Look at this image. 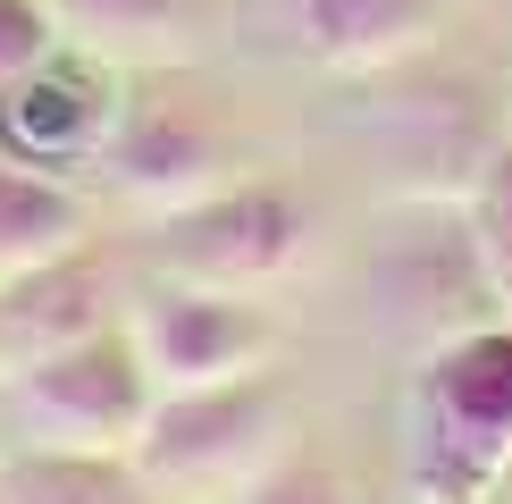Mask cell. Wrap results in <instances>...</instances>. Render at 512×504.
Masks as SVG:
<instances>
[{
    "label": "cell",
    "instance_id": "cell-1",
    "mask_svg": "<svg viewBox=\"0 0 512 504\" xmlns=\"http://www.w3.org/2000/svg\"><path fill=\"white\" fill-rule=\"evenodd\" d=\"M512 471V320L454 328L412 378V496L487 504Z\"/></svg>",
    "mask_w": 512,
    "mask_h": 504
},
{
    "label": "cell",
    "instance_id": "cell-2",
    "mask_svg": "<svg viewBox=\"0 0 512 504\" xmlns=\"http://www.w3.org/2000/svg\"><path fill=\"white\" fill-rule=\"evenodd\" d=\"M277 454H294V387L277 378L269 362L244 370V378H219V387H177L160 395L152 420L135 429V479L152 496H194V504H219L252 488Z\"/></svg>",
    "mask_w": 512,
    "mask_h": 504
},
{
    "label": "cell",
    "instance_id": "cell-3",
    "mask_svg": "<svg viewBox=\"0 0 512 504\" xmlns=\"http://www.w3.org/2000/svg\"><path fill=\"white\" fill-rule=\"evenodd\" d=\"M160 387L143 370L135 328H101L76 336L59 353H34V362L0 370V412H9L17 446H76V454H126L135 429L152 420Z\"/></svg>",
    "mask_w": 512,
    "mask_h": 504
},
{
    "label": "cell",
    "instance_id": "cell-4",
    "mask_svg": "<svg viewBox=\"0 0 512 504\" xmlns=\"http://www.w3.org/2000/svg\"><path fill=\"white\" fill-rule=\"evenodd\" d=\"M319 210L294 177H244L219 185V194L168 210L152 219V236H143V269H152L160 286H227V294H252L269 286L277 269L303 261Z\"/></svg>",
    "mask_w": 512,
    "mask_h": 504
},
{
    "label": "cell",
    "instance_id": "cell-5",
    "mask_svg": "<svg viewBox=\"0 0 512 504\" xmlns=\"http://www.w3.org/2000/svg\"><path fill=\"white\" fill-rule=\"evenodd\" d=\"M101 177H110L135 210L168 219V210L236 185L244 160H236L227 118L210 110L202 93H185V84H126L118 126H110V143H101Z\"/></svg>",
    "mask_w": 512,
    "mask_h": 504
},
{
    "label": "cell",
    "instance_id": "cell-6",
    "mask_svg": "<svg viewBox=\"0 0 512 504\" xmlns=\"http://www.w3.org/2000/svg\"><path fill=\"white\" fill-rule=\"evenodd\" d=\"M126 76L118 59L59 42L34 76H17L0 93V160L34 168V177H68V168H101V143L118 126Z\"/></svg>",
    "mask_w": 512,
    "mask_h": 504
},
{
    "label": "cell",
    "instance_id": "cell-7",
    "mask_svg": "<svg viewBox=\"0 0 512 504\" xmlns=\"http://www.w3.org/2000/svg\"><path fill=\"white\" fill-rule=\"evenodd\" d=\"M126 328H135L143 370H152L160 395L244 378L277 345V320L252 294H227V286H143L135 311H126Z\"/></svg>",
    "mask_w": 512,
    "mask_h": 504
},
{
    "label": "cell",
    "instance_id": "cell-8",
    "mask_svg": "<svg viewBox=\"0 0 512 504\" xmlns=\"http://www.w3.org/2000/svg\"><path fill=\"white\" fill-rule=\"evenodd\" d=\"M118 320H126V261L84 236L76 252L26 269V278H0V370L59 353L76 336H101Z\"/></svg>",
    "mask_w": 512,
    "mask_h": 504
},
{
    "label": "cell",
    "instance_id": "cell-9",
    "mask_svg": "<svg viewBox=\"0 0 512 504\" xmlns=\"http://www.w3.org/2000/svg\"><path fill=\"white\" fill-rule=\"evenodd\" d=\"M445 0H277V34L294 59L328 76H378L403 68L437 34Z\"/></svg>",
    "mask_w": 512,
    "mask_h": 504
},
{
    "label": "cell",
    "instance_id": "cell-10",
    "mask_svg": "<svg viewBox=\"0 0 512 504\" xmlns=\"http://www.w3.org/2000/svg\"><path fill=\"white\" fill-rule=\"evenodd\" d=\"M51 17H59V34L84 42V51H101V59H177V51H194L202 26L219 17V0H51Z\"/></svg>",
    "mask_w": 512,
    "mask_h": 504
},
{
    "label": "cell",
    "instance_id": "cell-11",
    "mask_svg": "<svg viewBox=\"0 0 512 504\" xmlns=\"http://www.w3.org/2000/svg\"><path fill=\"white\" fill-rule=\"evenodd\" d=\"M93 236V210L68 177H34V168L0 160V278H26V269L59 261Z\"/></svg>",
    "mask_w": 512,
    "mask_h": 504
},
{
    "label": "cell",
    "instance_id": "cell-12",
    "mask_svg": "<svg viewBox=\"0 0 512 504\" xmlns=\"http://www.w3.org/2000/svg\"><path fill=\"white\" fill-rule=\"evenodd\" d=\"M0 504H152L126 454L76 446H9L0 454Z\"/></svg>",
    "mask_w": 512,
    "mask_h": 504
},
{
    "label": "cell",
    "instance_id": "cell-13",
    "mask_svg": "<svg viewBox=\"0 0 512 504\" xmlns=\"http://www.w3.org/2000/svg\"><path fill=\"white\" fill-rule=\"evenodd\" d=\"M454 210H462V236H471L479 269H487V294H496V311L512 320V135L487 152V168L471 177V194Z\"/></svg>",
    "mask_w": 512,
    "mask_h": 504
},
{
    "label": "cell",
    "instance_id": "cell-14",
    "mask_svg": "<svg viewBox=\"0 0 512 504\" xmlns=\"http://www.w3.org/2000/svg\"><path fill=\"white\" fill-rule=\"evenodd\" d=\"M219 504H353V496H345V479H336L328 462H311L303 446H294V454H277L252 488L219 496Z\"/></svg>",
    "mask_w": 512,
    "mask_h": 504
},
{
    "label": "cell",
    "instance_id": "cell-15",
    "mask_svg": "<svg viewBox=\"0 0 512 504\" xmlns=\"http://www.w3.org/2000/svg\"><path fill=\"white\" fill-rule=\"evenodd\" d=\"M59 42H68V34H59L51 0H0V93H9L17 76H34Z\"/></svg>",
    "mask_w": 512,
    "mask_h": 504
}]
</instances>
